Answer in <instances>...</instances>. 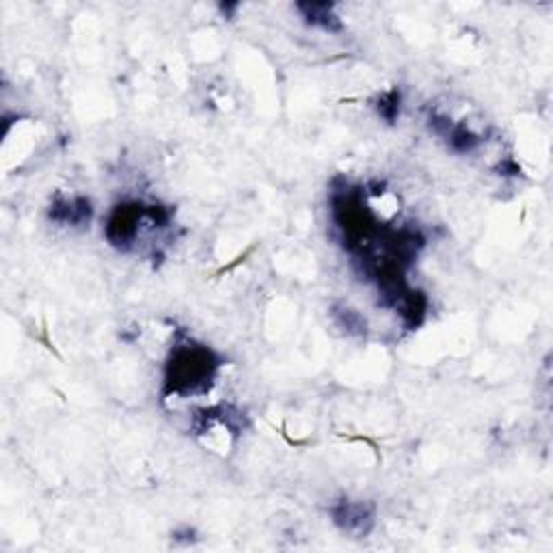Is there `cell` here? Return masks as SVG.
<instances>
[{"label":"cell","instance_id":"6da1fadb","mask_svg":"<svg viewBox=\"0 0 553 553\" xmlns=\"http://www.w3.org/2000/svg\"><path fill=\"white\" fill-rule=\"evenodd\" d=\"M221 367L215 350L204 344L177 342L165 366V396L188 397L210 391Z\"/></svg>","mask_w":553,"mask_h":553},{"label":"cell","instance_id":"7a4b0ae2","mask_svg":"<svg viewBox=\"0 0 553 553\" xmlns=\"http://www.w3.org/2000/svg\"><path fill=\"white\" fill-rule=\"evenodd\" d=\"M331 518L342 532L366 536L374 526V508L363 501L342 499L331 508Z\"/></svg>","mask_w":553,"mask_h":553},{"label":"cell","instance_id":"3957f363","mask_svg":"<svg viewBox=\"0 0 553 553\" xmlns=\"http://www.w3.org/2000/svg\"><path fill=\"white\" fill-rule=\"evenodd\" d=\"M50 221L59 225H69V227H85L94 218V207L86 197H59L48 207Z\"/></svg>","mask_w":553,"mask_h":553},{"label":"cell","instance_id":"277c9868","mask_svg":"<svg viewBox=\"0 0 553 553\" xmlns=\"http://www.w3.org/2000/svg\"><path fill=\"white\" fill-rule=\"evenodd\" d=\"M297 9L301 11L303 20L307 22L309 26L322 28V31L336 33L342 28V22L336 14V5L331 3H303L297 5Z\"/></svg>","mask_w":553,"mask_h":553},{"label":"cell","instance_id":"5b68a950","mask_svg":"<svg viewBox=\"0 0 553 553\" xmlns=\"http://www.w3.org/2000/svg\"><path fill=\"white\" fill-rule=\"evenodd\" d=\"M333 316H336V322L344 328V331H348V333H363V331H366V320H363L355 309L336 307V309H333Z\"/></svg>","mask_w":553,"mask_h":553},{"label":"cell","instance_id":"8992f818","mask_svg":"<svg viewBox=\"0 0 553 553\" xmlns=\"http://www.w3.org/2000/svg\"><path fill=\"white\" fill-rule=\"evenodd\" d=\"M377 111L380 117L385 121H396L397 115H400V91H389V94L380 96V100L377 104Z\"/></svg>","mask_w":553,"mask_h":553}]
</instances>
